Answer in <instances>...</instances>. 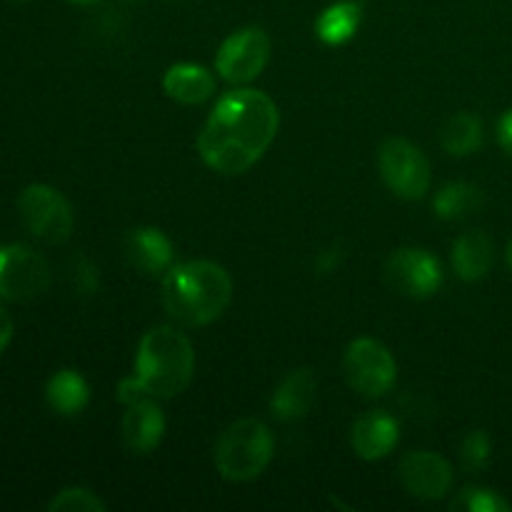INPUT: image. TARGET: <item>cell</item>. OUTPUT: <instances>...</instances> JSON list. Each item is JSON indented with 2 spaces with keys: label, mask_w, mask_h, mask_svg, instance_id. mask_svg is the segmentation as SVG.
I'll return each mask as SVG.
<instances>
[{
  "label": "cell",
  "mask_w": 512,
  "mask_h": 512,
  "mask_svg": "<svg viewBox=\"0 0 512 512\" xmlns=\"http://www.w3.org/2000/svg\"><path fill=\"white\" fill-rule=\"evenodd\" d=\"M440 145L453 158L473 155L483 145V120L470 110L453 113L440 130Z\"/></svg>",
  "instance_id": "20"
},
{
  "label": "cell",
  "mask_w": 512,
  "mask_h": 512,
  "mask_svg": "<svg viewBox=\"0 0 512 512\" xmlns=\"http://www.w3.org/2000/svg\"><path fill=\"white\" fill-rule=\"evenodd\" d=\"M270 35L258 25H248L220 43L215 55V73L230 85H248L258 78L270 60Z\"/></svg>",
  "instance_id": "9"
},
{
  "label": "cell",
  "mask_w": 512,
  "mask_h": 512,
  "mask_svg": "<svg viewBox=\"0 0 512 512\" xmlns=\"http://www.w3.org/2000/svg\"><path fill=\"white\" fill-rule=\"evenodd\" d=\"M385 280L400 295L425 300L443 285V265L425 248H398L385 260Z\"/></svg>",
  "instance_id": "10"
},
{
  "label": "cell",
  "mask_w": 512,
  "mask_h": 512,
  "mask_svg": "<svg viewBox=\"0 0 512 512\" xmlns=\"http://www.w3.org/2000/svg\"><path fill=\"white\" fill-rule=\"evenodd\" d=\"M453 510H465V512H510L512 505L503 498L500 493L490 488H478V485H470L458 493V498L450 503Z\"/></svg>",
  "instance_id": "22"
},
{
  "label": "cell",
  "mask_w": 512,
  "mask_h": 512,
  "mask_svg": "<svg viewBox=\"0 0 512 512\" xmlns=\"http://www.w3.org/2000/svg\"><path fill=\"white\" fill-rule=\"evenodd\" d=\"M398 478L405 493L418 500H443L453 488V465L433 450L408 453L398 465Z\"/></svg>",
  "instance_id": "11"
},
{
  "label": "cell",
  "mask_w": 512,
  "mask_h": 512,
  "mask_svg": "<svg viewBox=\"0 0 512 512\" xmlns=\"http://www.w3.org/2000/svg\"><path fill=\"white\" fill-rule=\"evenodd\" d=\"M165 415L158 400H140V403L125 405L123 423H120V438L133 455H148L163 443L165 438Z\"/></svg>",
  "instance_id": "14"
},
{
  "label": "cell",
  "mask_w": 512,
  "mask_h": 512,
  "mask_svg": "<svg viewBox=\"0 0 512 512\" xmlns=\"http://www.w3.org/2000/svg\"><path fill=\"white\" fill-rule=\"evenodd\" d=\"M493 453V440L485 430H470L460 443V463L468 473H483L490 463Z\"/></svg>",
  "instance_id": "24"
},
{
  "label": "cell",
  "mask_w": 512,
  "mask_h": 512,
  "mask_svg": "<svg viewBox=\"0 0 512 512\" xmlns=\"http://www.w3.org/2000/svg\"><path fill=\"white\" fill-rule=\"evenodd\" d=\"M398 443L400 425L385 410H370V413L360 415L350 428V448L360 460H368V463L388 458Z\"/></svg>",
  "instance_id": "12"
},
{
  "label": "cell",
  "mask_w": 512,
  "mask_h": 512,
  "mask_svg": "<svg viewBox=\"0 0 512 512\" xmlns=\"http://www.w3.org/2000/svg\"><path fill=\"white\" fill-rule=\"evenodd\" d=\"M125 258L130 268L148 278H163L175 265V248L173 240L158 228H135L130 230L123 243Z\"/></svg>",
  "instance_id": "13"
},
{
  "label": "cell",
  "mask_w": 512,
  "mask_h": 512,
  "mask_svg": "<svg viewBox=\"0 0 512 512\" xmlns=\"http://www.w3.org/2000/svg\"><path fill=\"white\" fill-rule=\"evenodd\" d=\"M50 512H105L108 505L103 503L98 493H93L90 488H65L60 493H55V498L48 503Z\"/></svg>",
  "instance_id": "23"
},
{
  "label": "cell",
  "mask_w": 512,
  "mask_h": 512,
  "mask_svg": "<svg viewBox=\"0 0 512 512\" xmlns=\"http://www.w3.org/2000/svg\"><path fill=\"white\" fill-rule=\"evenodd\" d=\"M508 260H510V268H512V243H510V248H508Z\"/></svg>",
  "instance_id": "30"
},
{
  "label": "cell",
  "mask_w": 512,
  "mask_h": 512,
  "mask_svg": "<svg viewBox=\"0 0 512 512\" xmlns=\"http://www.w3.org/2000/svg\"><path fill=\"white\" fill-rule=\"evenodd\" d=\"M433 208L443 220H465L483 208V190L473 183H448L438 190Z\"/></svg>",
  "instance_id": "21"
},
{
  "label": "cell",
  "mask_w": 512,
  "mask_h": 512,
  "mask_svg": "<svg viewBox=\"0 0 512 512\" xmlns=\"http://www.w3.org/2000/svg\"><path fill=\"white\" fill-rule=\"evenodd\" d=\"M215 75L205 65L178 63L170 65L163 75V90L170 100L180 105H203L215 93Z\"/></svg>",
  "instance_id": "16"
},
{
  "label": "cell",
  "mask_w": 512,
  "mask_h": 512,
  "mask_svg": "<svg viewBox=\"0 0 512 512\" xmlns=\"http://www.w3.org/2000/svg\"><path fill=\"white\" fill-rule=\"evenodd\" d=\"M233 278L213 260L175 263L163 275V308L185 328H205L228 310Z\"/></svg>",
  "instance_id": "2"
},
{
  "label": "cell",
  "mask_w": 512,
  "mask_h": 512,
  "mask_svg": "<svg viewBox=\"0 0 512 512\" xmlns=\"http://www.w3.org/2000/svg\"><path fill=\"white\" fill-rule=\"evenodd\" d=\"M338 263H340V248H338V245L323 250V253H318V258H315V268H318L320 273H330V270H333Z\"/></svg>",
  "instance_id": "28"
},
{
  "label": "cell",
  "mask_w": 512,
  "mask_h": 512,
  "mask_svg": "<svg viewBox=\"0 0 512 512\" xmlns=\"http://www.w3.org/2000/svg\"><path fill=\"white\" fill-rule=\"evenodd\" d=\"M45 400L53 413L63 415V418H75L88 408L90 385L78 370L63 368L50 375V380L45 383Z\"/></svg>",
  "instance_id": "19"
},
{
  "label": "cell",
  "mask_w": 512,
  "mask_h": 512,
  "mask_svg": "<svg viewBox=\"0 0 512 512\" xmlns=\"http://www.w3.org/2000/svg\"><path fill=\"white\" fill-rule=\"evenodd\" d=\"M275 455V438L258 418H240L220 433L213 463L228 483H250L260 478Z\"/></svg>",
  "instance_id": "4"
},
{
  "label": "cell",
  "mask_w": 512,
  "mask_h": 512,
  "mask_svg": "<svg viewBox=\"0 0 512 512\" xmlns=\"http://www.w3.org/2000/svg\"><path fill=\"white\" fill-rule=\"evenodd\" d=\"M378 168L385 185L403 200H420L428 195L433 173L423 150L408 138H388L380 145Z\"/></svg>",
  "instance_id": "7"
},
{
  "label": "cell",
  "mask_w": 512,
  "mask_h": 512,
  "mask_svg": "<svg viewBox=\"0 0 512 512\" xmlns=\"http://www.w3.org/2000/svg\"><path fill=\"white\" fill-rule=\"evenodd\" d=\"M73 263H75V270H73L75 288L83 290V293H93L95 285H98V270H95V265L90 263L88 258H83V255H78Z\"/></svg>",
  "instance_id": "25"
},
{
  "label": "cell",
  "mask_w": 512,
  "mask_h": 512,
  "mask_svg": "<svg viewBox=\"0 0 512 512\" xmlns=\"http://www.w3.org/2000/svg\"><path fill=\"white\" fill-rule=\"evenodd\" d=\"M18 213L25 230L40 243L63 245L73 235V208H70L68 198L53 185H28L18 198Z\"/></svg>",
  "instance_id": "5"
},
{
  "label": "cell",
  "mask_w": 512,
  "mask_h": 512,
  "mask_svg": "<svg viewBox=\"0 0 512 512\" xmlns=\"http://www.w3.org/2000/svg\"><path fill=\"white\" fill-rule=\"evenodd\" d=\"M50 285L48 260L25 243L0 245V300L28 303Z\"/></svg>",
  "instance_id": "8"
},
{
  "label": "cell",
  "mask_w": 512,
  "mask_h": 512,
  "mask_svg": "<svg viewBox=\"0 0 512 512\" xmlns=\"http://www.w3.org/2000/svg\"><path fill=\"white\" fill-rule=\"evenodd\" d=\"M195 373V350L188 335L173 325H155L140 338L135 353V378L155 400L183 393Z\"/></svg>",
  "instance_id": "3"
},
{
  "label": "cell",
  "mask_w": 512,
  "mask_h": 512,
  "mask_svg": "<svg viewBox=\"0 0 512 512\" xmlns=\"http://www.w3.org/2000/svg\"><path fill=\"white\" fill-rule=\"evenodd\" d=\"M360 23H363V3L360 0H338L318 15L315 35L323 45L340 48L355 38Z\"/></svg>",
  "instance_id": "18"
},
{
  "label": "cell",
  "mask_w": 512,
  "mask_h": 512,
  "mask_svg": "<svg viewBox=\"0 0 512 512\" xmlns=\"http://www.w3.org/2000/svg\"><path fill=\"white\" fill-rule=\"evenodd\" d=\"M13 333H15L13 318H10V313L5 310V305L0 303V353H3V350L10 345V340H13Z\"/></svg>",
  "instance_id": "26"
},
{
  "label": "cell",
  "mask_w": 512,
  "mask_h": 512,
  "mask_svg": "<svg viewBox=\"0 0 512 512\" xmlns=\"http://www.w3.org/2000/svg\"><path fill=\"white\" fill-rule=\"evenodd\" d=\"M343 375L355 393L380 398L390 393L398 378V363L388 345L375 338H355L343 353Z\"/></svg>",
  "instance_id": "6"
},
{
  "label": "cell",
  "mask_w": 512,
  "mask_h": 512,
  "mask_svg": "<svg viewBox=\"0 0 512 512\" xmlns=\"http://www.w3.org/2000/svg\"><path fill=\"white\" fill-rule=\"evenodd\" d=\"M318 400V378L310 368L290 370L270 395V413L275 420L293 423L305 418Z\"/></svg>",
  "instance_id": "15"
},
{
  "label": "cell",
  "mask_w": 512,
  "mask_h": 512,
  "mask_svg": "<svg viewBox=\"0 0 512 512\" xmlns=\"http://www.w3.org/2000/svg\"><path fill=\"white\" fill-rule=\"evenodd\" d=\"M70 3H78V5H93V3H98V0H70Z\"/></svg>",
  "instance_id": "29"
},
{
  "label": "cell",
  "mask_w": 512,
  "mask_h": 512,
  "mask_svg": "<svg viewBox=\"0 0 512 512\" xmlns=\"http://www.w3.org/2000/svg\"><path fill=\"white\" fill-rule=\"evenodd\" d=\"M280 110L270 95L255 88L230 90L215 103L198 135V155L220 175L248 173L273 145Z\"/></svg>",
  "instance_id": "1"
},
{
  "label": "cell",
  "mask_w": 512,
  "mask_h": 512,
  "mask_svg": "<svg viewBox=\"0 0 512 512\" xmlns=\"http://www.w3.org/2000/svg\"><path fill=\"white\" fill-rule=\"evenodd\" d=\"M450 263H453L455 275L465 283H478L490 273L495 263V243L488 233L483 230H470L463 233L453 243V253H450Z\"/></svg>",
  "instance_id": "17"
},
{
  "label": "cell",
  "mask_w": 512,
  "mask_h": 512,
  "mask_svg": "<svg viewBox=\"0 0 512 512\" xmlns=\"http://www.w3.org/2000/svg\"><path fill=\"white\" fill-rule=\"evenodd\" d=\"M498 140H500V145H503L505 153H508L512 158V108L503 115V118H500Z\"/></svg>",
  "instance_id": "27"
}]
</instances>
